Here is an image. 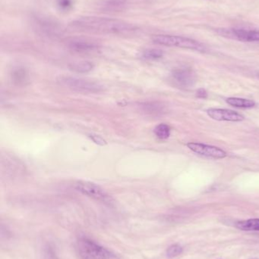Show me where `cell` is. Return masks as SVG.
I'll return each instance as SVG.
<instances>
[{"label": "cell", "mask_w": 259, "mask_h": 259, "mask_svg": "<svg viewBox=\"0 0 259 259\" xmlns=\"http://www.w3.org/2000/svg\"><path fill=\"white\" fill-rule=\"evenodd\" d=\"M196 96L199 99H206L208 97V93L205 89L201 88L196 93Z\"/></svg>", "instance_id": "22"}, {"label": "cell", "mask_w": 259, "mask_h": 259, "mask_svg": "<svg viewBox=\"0 0 259 259\" xmlns=\"http://www.w3.org/2000/svg\"><path fill=\"white\" fill-rule=\"evenodd\" d=\"M144 111L151 113H161L163 111V106L157 102H150V103L144 104L143 105Z\"/></svg>", "instance_id": "19"}, {"label": "cell", "mask_w": 259, "mask_h": 259, "mask_svg": "<svg viewBox=\"0 0 259 259\" xmlns=\"http://www.w3.org/2000/svg\"><path fill=\"white\" fill-rule=\"evenodd\" d=\"M68 47L71 50L77 53H91L98 49V45L95 42L81 39L71 40L68 43Z\"/></svg>", "instance_id": "11"}, {"label": "cell", "mask_w": 259, "mask_h": 259, "mask_svg": "<svg viewBox=\"0 0 259 259\" xmlns=\"http://www.w3.org/2000/svg\"><path fill=\"white\" fill-rule=\"evenodd\" d=\"M253 259H254V258H253Z\"/></svg>", "instance_id": "23"}, {"label": "cell", "mask_w": 259, "mask_h": 259, "mask_svg": "<svg viewBox=\"0 0 259 259\" xmlns=\"http://www.w3.org/2000/svg\"><path fill=\"white\" fill-rule=\"evenodd\" d=\"M172 78L177 86L181 88H190L196 83V77L192 70L180 68L172 71Z\"/></svg>", "instance_id": "8"}, {"label": "cell", "mask_w": 259, "mask_h": 259, "mask_svg": "<svg viewBox=\"0 0 259 259\" xmlns=\"http://www.w3.org/2000/svg\"><path fill=\"white\" fill-rule=\"evenodd\" d=\"M59 82L67 88L82 93H98L104 90V86L101 83L87 79L61 77Z\"/></svg>", "instance_id": "3"}, {"label": "cell", "mask_w": 259, "mask_h": 259, "mask_svg": "<svg viewBox=\"0 0 259 259\" xmlns=\"http://www.w3.org/2000/svg\"><path fill=\"white\" fill-rule=\"evenodd\" d=\"M207 114L211 118L218 121L239 122L244 120L242 114L232 110L224 108H210L207 110Z\"/></svg>", "instance_id": "9"}, {"label": "cell", "mask_w": 259, "mask_h": 259, "mask_svg": "<svg viewBox=\"0 0 259 259\" xmlns=\"http://www.w3.org/2000/svg\"><path fill=\"white\" fill-rule=\"evenodd\" d=\"M222 35L243 42H259V31L243 29L221 30Z\"/></svg>", "instance_id": "10"}, {"label": "cell", "mask_w": 259, "mask_h": 259, "mask_svg": "<svg viewBox=\"0 0 259 259\" xmlns=\"http://www.w3.org/2000/svg\"><path fill=\"white\" fill-rule=\"evenodd\" d=\"M227 102L229 105L236 108H251L255 105V102L250 99H240V98L231 97L227 99Z\"/></svg>", "instance_id": "14"}, {"label": "cell", "mask_w": 259, "mask_h": 259, "mask_svg": "<svg viewBox=\"0 0 259 259\" xmlns=\"http://www.w3.org/2000/svg\"><path fill=\"white\" fill-rule=\"evenodd\" d=\"M183 252V248L180 245H172L168 248L166 254L169 257H174L180 255Z\"/></svg>", "instance_id": "20"}, {"label": "cell", "mask_w": 259, "mask_h": 259, "mask_svg": "<svg viewBox=\"0 0 259 259\" xmlns=\"http://www.w3.org/2000/svg\"><path fill=\"white\" fill-rule=\"evenodd\" d=\"M11 77L13 83L19 86H24L29 80L28 71L23 67H17L14 68L12 71Z\"/></svg>", "instance_id": "12"}, {"label": "cell", "mask_w": 259, "mask_h": 259, "mask_svg": "<svg viewBox=\"0 0 259 259\" xmlns=\"http://www.w3.org/2000/svg\"><path fill=\"white\" fill-rule=\"evenodd\" d=\"M152 40L156 44L165 47H179L199 52H204L205 50V46L202 43L187 37L172 35H156L153 37Z\"/></svg>", "instance_id": "2"}, {"label": "cell", "mask_w": 259, "mask_h": 259, "mask_svg": "<svg viewBox=\"0 0 259 259\" xmlns=\"http://www.w3.org/2000/svg\"><path fill=\"white\" fill-rule=\"evenodd\" d=\"M34 24L38 31L49 37H57L62 34V28L56 22L48 18L37 16L34 18Z\"/></svg>", "instance_id": "6"}, {"label": "cell", "mask_w": 259, "mask_h": 259, "mask_svg": "<svg viewBox=\"0 0 259 259\" xmlns=\"http://www.w3.org/2000/svg\"><path fill=\"white\" fill-rule=\"evenodd\" d=\"M157 138L160 140H166L170 136V127L165 123L157 125L154 131Z\"/></svg>", "instance_id": "17"}, {"label": "cell", "mask_w": 259, "mask_h": 259, "mask_svg": "<svg viewBox=\"0 0 259 259\" xmlns=\"http://www.w3.org/2000/svg\"><path fill=\"white\" fill-rule=\"evenodd\" d=\"M187 147L192 151L201 156L206 157L213 158V159H224L227 157V153L225 151L213 146L206 145V144H199V143H189Z\"/></svg>", "instance_id": "7"}, {"label": "cell", "mask_w": 259, "mask_h": 259, "mask_svg": "<svg viewBox=\"0 0 259 259\" xmlns=\"http://www.w3.org/2000/svg\"><path fill=\"white\" fill-rule=\"evenodd\" d=\"M93 63L87 61L82 62H75L69 65L70 69L71 71H75L77 73H88L92 71L94 68Z\"/></svg>", "instance_id": "15"}, {"label": "cell", "mask_w": 259, "mask_h": 259, "mask_svg": "<svg viewBox=\"0 0 259 259\" xmlns=\"http://www.w3.org/2000/svg\"><path fill=\"white\" fill-rule=\"evenodd\" d=\"M73 28L87 32L126 35L138 31V27L129 22L110 18L85 16L75 19L70 24Z\"/></svg>", "instance_id": "1"}, {"label": "cell", "mask_w": 259, "mask_h": 259, "mask_svg": "<svg viewBox=\"0 0 259 259\" xmlns=\"http://www.w3.org/2000/svg\"><path fill=\"white\" fill-rule=\"evenodd\" d=\"M163 56V51L157 49H148L144 50L141 54V57L147 60H157V59H161Z\"/></svg>", "instance_id": "18"}, {"label": "cell", "mask_w": 259, "mask_h": 259, "mask_svg": "<svg viewBox=\"0 0 259 259\" xmlns=\"http://www.w3.org/2000/svg\"><path fill=\"white\" fill-rule=\"evenodd\" d=\"M126 4V0H106L103 8L107 11H119L123 10Z\"/></svg>", "instance_id": "16"}, {"label": "cell", "mask_w": 259, "mask_h": 259, "mask_svg": "<svg viewBox=\"0 0 259 259\" xmlns=\"http://www.w3.org/2000/svg\"><path fill=\"white\" fill-rule=\"evenodd\" d=\"M76 248L81 259H108V251L89 239H80Z\"/></svg>", "instance_id": "4"}, {"label": "cell", "mask_w": 259, "mask_h": 259, "mask_svg": "<svg viewBox=\"0 0 259 259\" xmlns=\"http://www.w3.org/2000/svg\"><path fill=\"white\" fill-rule=\"evenodd\" d=\"M236 227L244 231H259V219L253 218L236 223Z\"/></svg>", "instance_id": "13"}, {"label": "cell", "mask_w": 259, "mask_h": 259, "mask_svg": "<svg viewBox=\"0 0 259 259\" xmlns=\"http://www.w3.org/2000/svg\"><path fill=\"white\" fill-rule=\"evenodd\" d=\"M57 5L61 10L68 11L72 7V0H57Z\"/></svg>", "instance_id": "21"}, {"label": "cell", "mask_w": 259, "mask_h": 259, "mask_svg": "<svg viewBox=\"0 0 259 259\" xmlns=\"http://www.w3.org/2000/svg\"><path fill=\"white\" fill-rule=\"evenodd\" d=\"M74 187L75 190H78L82 194L93 198L96 200L101 201L105 203L107 202L110 203L112 200L102 187H100L98 184H94V183L89 182V181H78L75 183Z\"/></svg>", "instance_id": "5"}]
</instances>
